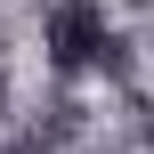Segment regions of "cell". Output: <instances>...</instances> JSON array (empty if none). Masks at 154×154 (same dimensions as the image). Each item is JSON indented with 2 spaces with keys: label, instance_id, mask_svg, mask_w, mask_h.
Segmentation results:
<instances>
[{
  "label": "cell",
  "instance_id": "cell-1",
  "mask_svg": "<svg viewBox=\"0 0 154 154\" xmlns=\"http://www.w3.org/2000/svg\"><path fill=\"white\" fill-rule=\"evenodd\" d=\"M122 24H114V8L106 0H49L41 8V57H49V73H65V81H81V73H122Z\"/></svg>",
  "mask_w": 154,
  "mask_h": 154
},
{
  "label": "cell",
  "instance_id": "cell-2",
  "mask_svg": "<svg viewBox=\"0 0 154 154\" xmlns=\"http://www.w3.org/2000/svg\"><path fill=\"white\" fill-rule=\"evenodd\" d=\"M146 146H154V122H146Z\"/></svg>",
  "mask_w": 154,
  "mask_h": 154
},
{
  "label": "cell",
  "instance_id": "cell-3",
  "mask_svg": "<svg viewBox=\"0 0 154 154\" xmlns=\"http://www.w3.org/2000/svg\"><path fill=\"white\" fill-rule=\"evenodd\" d=\"M89 154H114V146H89Z\"/></svg>",
  "mask_w": 154,
  "mask_h": 154
}]
</instances>
